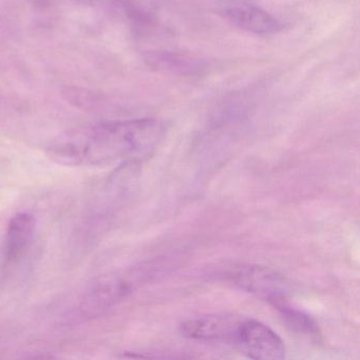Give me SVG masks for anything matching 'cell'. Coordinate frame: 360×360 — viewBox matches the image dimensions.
I'll return each mask as SVG.
<instances>
[{"label": "cell", "instance_id": "6da1fadb", "mask_svg": "<svg viewBox=\"0 0 360 360\" xmlns=\"http://www.w3.org/2000/svg\"><path fill=\"white\" fill-rule=\"evenodd\" d=\"M164 136L165 126L155 119L108 122L62 134L48 146L47 155L65 166L136 163L150 157Z\"/></svg>", "mask_w": 360, "mask_h": 360}, {"label": "cell", "instance_id": "7a4b0ae2", "mask_svg": "<svg viewBox=\"0 0 360 360\" xmlns=\"http://www.w3.org/2000/svg\"><path fill=\"white\" fill-rule=\"evenodd\" d=\"M229 278L238 288L271 303L275 307L288 302L292 292L288 280L269 267L240 266L229 274Z\"/></svg>", "mask_w": 360, "mask_h": 360}, {"label": "cell", "instance_id": "3957f363", "mask_svg": "<svg viewBox=\"0 0 360 360\" xmlns=\"http://www.w3.org/2000/svg\"><path fill=\"white\" fill-rule=\"evenodd\" d=\"M235 347L257 360H279L285 356V345L277 333L258 320L244 318Z\"/></svg>", "mask_w": 360, "mask_h": 360}, {"label": "cell", "instance_id": "277c9868", "mask_svg": "<svg viewBox=\"0 0 360 360\" xmlns=\"http://www.w3.org/2000/svg\"><path fill=\"white\" fill-rule=\"evenodd\" d=\"M217 3L223 15L246 32L276 34L283 28L279 20L250 0H217Z\"/></svg>", "mask_w": 360, "mask_h": 360}, {"label": "cell", "instance_id": "5b68a950", "mask_svg": "<svg viewBox=\"0 0 360 360\" xmlns=\"http://www.w3.org/2000/svg\"><path fill=\"white\" fill-rule=\"evenodd\" d=\"M245 317L233 314H214L187 320L181 333L195 340L212 341L235 345L240 326Z\"/></svg>", "mask_w": 360, "mask_h": 360}, {"label": "cell", "instance_id": "8992f818", "mask_svg": "<svg viewBox=\"0 0 360 360\" xmlns=\"http://www.w3.org/2000/svg\"><path fill=\"white\" fill-rule=\"evenodd\" d=\"M37 220L30 214H18L9 222L6 236V255L9 261L18 260L34 238Z\"/></svg>", "mask_w": 360, "mask_h": 360}, {"label": "cell", "instance_id": "52a82bcc", "mask_svg": "<svg viewBox=\"0 0 360 360\" xmlns=\"http://www.w3.org/2000/svg\"><path fill=\"white\" fill-rule=\"evenodd\" d=\"M145 60L151 68L172 75H193L205 69L203 60L179 52H149Z\"/></svg>", "mask_w": 360, "mask_h": 360}, {"label": "cell", "instance_id": "ba28073f", "mask_svg": "<svg viewBox=\"0 0 360 360\" xmlns=\"http://www.w3.org/2000/svg\"><path fill=\"white\" fill-rule=\"evenodd\" d=\"M280 316L284 323L290 330L299 335L307 337L311 340H319L321 338L319 326L316 323L315 320L300 309H294L288 304V302L277 305Z\"/></svg>", "mask_w": 360, "mask_h": 360}]
</instances>
